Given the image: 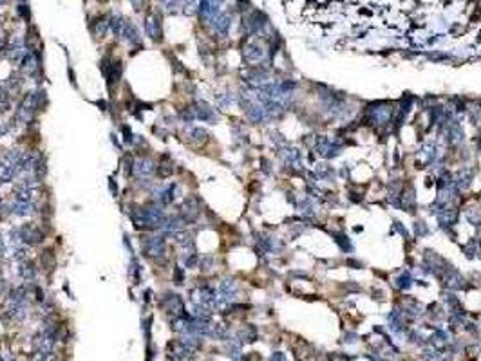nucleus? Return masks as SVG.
Here are the masks:
<instances>
[{
  "mask_svg": "<svg viewBox=\"0 0 481 361\" xmlns=\"http://www.w3.org/2000/svg\"><path fill=\"white\" fill-rule=\"evenodd\" d=\"M121 130H123V141L129 143V145H132V143H134V136H132L131 128H129L127 125H123V127H121Z\"/></svg>",
  "mask_w": 481,
  "mask_h": 361,
  "instance_id": "obj_15",
  "label": "nucleus"
},
{
  "mask_svg": "<svg viewBox=\"0 0 481 361\" xmlns=\"http://www.w3.org/2000/svg\"><path fill=\"white\" fill-rule=\"evenodd\" d=\"M111 191H113L114 195L118 193V188H116V183H113V179H111Z\"/></svg>",
  "mask_w": 481,
  "mask_h": 361,
  "instance_id": "obj_19",
  "label": "nucleus"
},
{
  "mask_svg": "<svg viewBox=\"0 0 481 361\" xmlns=\"http://www.w3.org/2000/svg\"><path fill=\"white\" fill-rule=\"evenodd\" d=\"M174 280H176V284H178V285L183 284V273H181V269H179V267H176V269H174Z\"/></svg>",
  "mask_w": 481,
  "mask_h": 361,
  "instance_id": "obj_16",
  "label": "nucleus"
},
{
  "mask_svg": "<svg viewBox=\"0 0 481 361\" xmlns=\"http://www.w3.org/2000/svg\"><path fill=\"white\" fill-rule=\"evenodd\" d=\"M40 262H42V266H44L46 271H51V269L56 266V258H54L53 251H46V253H42Z\"/></svg>",
  "mask_w": 481,
  "mask_h": 361,
  "instance_id": "obj_12",
  "label": "nucleus"
},
{
  "mask_svg": "<svg viewBox=\"0 0 481 361\" xmlns=\"http://www.w3.org/2000/svg\"><path fill=\"white\" fill-rule=\"evenodd\" d=\"M92 29H94V35H96V36H100V38H101V36H103V35H105V33H107V29H109V22H107V20H105V18H101V20H98V24H96L94 27H92Z\"/></svg>",
  "mask_w": 481,
  "mask_h": 361,
  "instance_id": "obj_14",
  "label": "nucleus"
},
{
  "mask_svg": "<svg viewBox=\"0 0 481 361\" xmlns=\"http://www.w3.org/2000/svg\"><path fill=\"white\" fill-rule=\"evenodd\" d=\"M156 172H158V177L161 179H166L170 177L174 172V166H172V157L168 154H163L161 155L160 163H158V168H156Z\"/></svg>",
  "mask_w": 481,
  "mask_h": 361,
  "instance_id": "obj_6",
  "label": "nucleus"
},
{
  "mask_svg": "<svg viewBox=\"0 0 481 361\" xmlns=\"http://www.w3.org/2000/svg\"><path fill=\"white\" fill-rule=\"evenodd\" d=\"M181 217H183L184 222L186 220H194L197 217V201L194 197L184 199L183 206H181Z\"/></svg>",
  "mask_w": 481,
  "mask_h": 361,
  "instance_id": "obj_7",
  "label": "nucleus"
},
{
  "mask_svg": "<svg viewBox=\"0 0 481 361\" xmlns=\"http://www.w3.org/2000/svg\"><path fill=\"white\" fill-rule=\"evenodd\" d=\"M18 275H20V278L25 280V282H33L36 276V269L29 260H22L20 262V267H18Z\"/></svg>",
  "mask_w": 481,
  "mask_h": 361,
  "instance_id": "obj_9",
  "label": "nucleus"
},
{
  "mask_svg": "<svg viewBox=\"0 0 481 361\" xmlns=\"http://www.w3.org/2000/svg\"><path fill=\"white\" fill-rule=\"evenodd\" d=\"M145 31H147V35H149L152 40H160L161 38V22H160V18H158V15H152V17L147 18Z\"/></svg>",
  "mask_w": 481,
  "mask_h": 361,
  "instance_id": "obj_8",
  "label": "nucleus"
},
{
  "mask_svg": "<svg viewBox=\"0 0 481 361\" xmlns=\"http://www.w3.org/2000/svg\"><path fill=\"white\" fill-rule=\"evenodd\" d=\"M96 105H98V107H101V110H107V103H105V101H103V100H101V101H96Z\"/></svg>",
  "mask_w": 481,
  "mask_h": 361,
  "instance_id": "obj_18",
  "label": "nucleus"
},
{
  "mask_svg": "<svg viewBox=\"0 0 481 361\" xmlns=\"http://www.w3.org/2000/svg\"><path fill=\"white\" fill-rule=\"evenodd\" d=\"M17 173H18V170L6 159V157L0 159V183H11Z\"/></svg>",
  "mask_w": 481,
  "mask_h": 361,
  "instance_id": "obj_4",
  "label": "nucleus"
},
{
  "mask_svg": "<svg viewBox=\"0 0 481 361\" xmlns=\"http://www.w3.org/2000/svg\"><path fill=\"white\" fill-rule=\"evenodd\" d=\"M141 251L149 258H160L165 255V237L163 235H143Z\"/></svg>",
  "mask_w": 481,
  "mask_h": 361,
  "instance_id": "obj_1",
  "label": "nucleus"
},
{
  "mask_svg": "<svg viewBox=\"0 0 481 361\" xmlns=\"http://www.w3.org/2000/svg\"><path fill=\"white\" fill-rule=\"evenodd\" d=\"M121 36H125V40L129 42L131 45H136V43H139V33H137L136 25L131 24V22H125L123 35H121Z\"/></svg>",
  "mask_w": 481,
  "mask_h": 361,
  "instance_id": "obj_10",
  "label": "nucleus"
},
{
  "mask_svg": "<svg viewBox=\"0 0 481 361\" xmlns=\"http://www.w3.org/2000/svg\"><path fill=\"white\" fill-rule=\"evenodd\" d=\"M134 166H136V163H134V157H132L131 154H125L123 155V173L129 177V175H132V172H134Z\"/></svg>",
  "mask_w": 481,
  "mask_h": 361,
  "instance_id": "obj_13",
  "label": "nucleus"
},
{
  "mask_svg": "<svg viewBox=\"0 0 481 361\" xmlns=\"http://www.w3.org/2000/svg\"><path fill=\"white\" fill-rule=\"evenodd\" d=\"M134 170L137 172V175L141 179H147V177H150L152 173L156 172V166H154V161L152 159H149V157H143V159H139L136 163V166H134Z\"/></svg>",
  "mask_w": 481,
  "mask_h": 361,
  "instance_id": "obj_5",
  "label": "nucleus"
},
{
  "mask_svg": "<svg viewBox=\"0 0 481 361\" xmlns=\"http://www.w3.org/2000/svg\"><path fill=\"white\" fill-rule=\"evenodd\" d=\"M18 231H20V240H22V244H25V246H38V244H42L44 242V238H46L42 228L38 224H35V222L24 224L22 228H18Z\"/></svg>",
  "mask_w": 481,
  "mask_h": 361,
  "instance_id": "obj_2",
  "label": "nucleus"
},
{
  "mask_svg": "<svg viewBox=\"0 0 481 361\" xmlns=\"http://www.w3.org/2000/svg\"><path fill=\"white\" fill-rule=\"evenodd\" d=\"M31 208H33L31 202H17V201H15V204L11 206V213L18 215V217H25V215L31 213Z\"/></svg>",
  "mask_w": 481,
  "mask_h": 361,
  "instance_id": "obj_11",
  "label": "nucleus"
},
{
  "mask_svg": "<svg viewBox=\"0 0 481 361\" xmlns=\"http://www.w3.org/2000/svg\"><path fill=\"white\" fill-rule=\"evenodd\" d=\"M163 309L166 313H172V318H179V316H184V305L183 300L179 298L178 295H166L161 302Z\"/></svg>",
  "mask_w": 481,
  "mask_h": 361,
  "instance_id": "obj_3",
  "label": "nucleus"
},
{
  "mask_svg": "<svg viewBox=\"0 0 481 361\" xmlns=\"http://www.w3.org/2000/svg\"><path fill=\"white\" fill-rule=\"evenodd\" d=\"M4 289H6V280L0 275V293H4Z\"/></svg>",
  "mask_w": 481,
  "mask_h": 361,
  "instance_id": "obj_17",
  "label": "nucleus"
}]
</instances>
